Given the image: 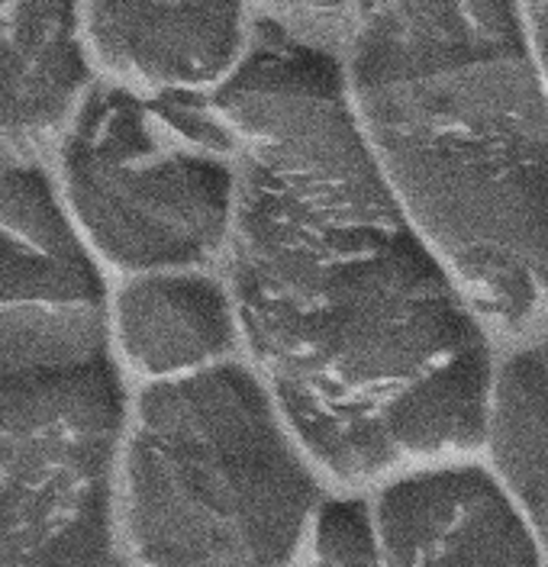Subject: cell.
Here are the masks:
<instances>
[{"label":"cell","instance_id":"6da1fadb","mask_svg":"<svg viewBox=\"0 0 548 567\" xmlns=\"http://www.w3.org/2000/svg\"><path fill=\"white\" fill-rule=\"evenodd\" d=\"M236 142L219 271L239 346L335 494L480 458L490 329L403 207L335 49L275 23L217 94Z\"/></svg>","mask_w":548,"mask_h":567},{"label":"cell","instance_id":"7a4b0ae2","mask_svg":"<svg viewBox=\"0 0 548 567\" xmlns=\"http://www.w3.org/2000/svg\"><path fill=\"white\" fill-rule=\"evenodd\" d=\"M378 165L487 329L548 317V84L516 0H339Z\"/></svg>","mask_w":548,"mask_h":567},{"label":"cell","instance_id":"3957f363","mask_svg":"<svg viewBox=\"0 0 548 567\" xmlns=\"http://www.w3.org/2000/svg\"><path fill=\"white\" fill-rule=\"evenodd\" d=\"M332 494L246 358L130 393L126 567H291Z\"/></svg>","mask_w":548,"mask_h":567},{"label":"cell","instance_id":"277c9868","mask_svg":"<svg viewBox=\"0 0 548 567\" xmlns=\"http://www.w3.org/2000/svg\"><path fill=\"white\" fill-rule=\"evenodd\" d=\"M130 393L104 310H0V567H126Z\"/></svg>","mask_w":548,"mask_h":567},{"label":"cell","instance_id":"5b68a950","mask_svg":"<svg viewBox=\"0 0 548 567\" xmlns=\"http://www.w3.org/2000/svg\"><path fill=\"white\" fill-rule=\"evenodd\" d=\"M42 158L107 278L219 268L236 207V142L217 97L91 81Z\"/></svg>","mask_w":548,"mask_h":567},{"label":"cell","instance_id":"8992f818","mask_svg":"<svg viewBox=\"0 0 548 567\" xmlns=\"http://www.w3.org/2000/svg\"><path fill=\"white\" fill-rule=\"evenodd\" d=\"M258 27L252 0H81L91 78L155 97H217Z\"/></svg>","mask_w":548,"mask_h":567},{"label":"cell","instance_id":"52a82bcc","mask_svg":"<svg viewBox=\"0 0 548 567\" xmlns=\"http://www.w3.org/2000/svg\"><path fill=\"white\" fill-rule=\"evenodd\" d=\"M368 499L391 567H548L539 529L480 458L403 474Z\"/></svg>","mask_w":548,"mask_h":567},{"label":"cell","instance_id":"ba28073f","mask_svg":"<svg viewBox=\"0 0 548 567\" xmlns=\"http://www.w3.org/2000/svg\"><path fill=\"white\" fill-rule=\"evenodd\" d=\"M104 336L130 388L182 381L242 358L236 307L219 268L110 278Z\"/></svg>","mask_w":548,"mask_h":567},{"label":"cell","instance_id":"9c48e42d","mask_svg":"<svg viewBox=\"0 0 548 567\" xmlns=\"http://www.w3.org/2000/svg\"><path fill=\"white\" fill-rule=\"evenodd\" d=\"M110 278L42 155L0 165V310H104Z\"/></svg>","mask_w":548,"mask_h":567},{"label":"cell","instance_id":"30bf717a","mask_svg":"<svg viewBox=\"0 0 548 567\" xmlns=\"http://www.w3.org/2000/svg\"><path fill=\"white\" fill-rule=\"evenodd\" d=\"M91 81L81 0H0V165L45 155Z\"/></svg>","mask_w":548,"mask_h":567},{"label":"cell","instance_id":"8fae6325","mask_svg":"<svg viewBox=\"0 0 548 567\" xmlns=\"http://www.w3.org/2000/svg\"><path fill=\"white\" fill-rule=\"evenodd\" d=\"M480 461L548 548V317L533 342L494 364Z\"/></svg>","mask_w":548,"mask_h":567},{"label":"cell","instance_id":"7c38bea8","mask_svg":"<svg viewBox=\"0 0 548 567\" xmlns=\"http://www.w3.org/2000/svg\"><path fill=\"white\" fill-rule=\"evenodd\" d=\"M291 567H391L368 494H332Z\"/></svg>","mask_w":548,"mask_h":567},{"label":"cell","instance_id":"4fadbf2b","mask_svg":"<svg viewBox=\"0 0 548 567\" xmlns=\"http://www.w3.org/2000/svg\"><path fill=\"white\" fill-rule=\"evenodd\" d=\"M252 3L265 23H275L288 33L307 35L335 49L339 0H252Z\"/></svg>","mask_w":548,"mask_h":567},{"label":"cell","instance_id":"5bb4252c","mask_svg":"<svg viewBox=\"0 0 548 567\" xmlns=\"http://www.w3.org/2000/svg\"><path fill=\"white\" fill-rule=\"evenodd\" d=\"M523 13V27L529 35L533 55L539 62V71L548 84V0H516Z\"/></svg>","mask_w":548,"mask_h":567}]
</instances>
